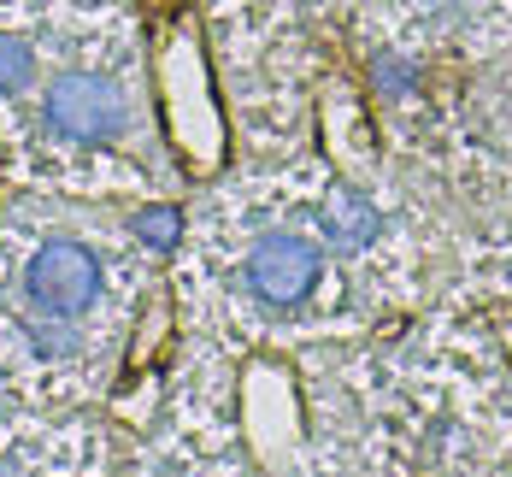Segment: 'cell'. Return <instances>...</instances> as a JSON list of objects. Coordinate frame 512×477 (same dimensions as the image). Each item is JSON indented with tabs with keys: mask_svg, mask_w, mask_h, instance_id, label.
I'll list each match as a JSON object with an SVG mask.
<instances>
[{
	"mask_svg": "<svg viewBox=\"0 0 512 477\" xmlns=\"http://www.w3.org/2000/svg\"><path fill=\"white\" fill-rule=\"evenodd\" d=\"M30 48L18 42V36H0V95H12V89H24L30 83Z\"/></svg>",
	"mask_w": 512,
	"mask_h": 477,
	"instance_id": "obj_7",
	"label": "cell"
},
{
	"mask_svg": "<svg viewBox=\"0 0 512 477\" xmlns=\"http://www.w3.org/2000/svg\"><path fill=\"white\" fill-rule=\"evenodd\" d=\"M318 218H324V230H330L336 248H365V242H377V207H371L365 195H354V189H336V195L318 207Z\"/></svg>",
	"mask_w": 512,
	"mask_h": 477,
	"instance_id": "obj_4",
	"label": "cell"
},
{
	"mask_svg": "<svg viewBox=\"0 0 512 477\" xmlns=\"http://www.w3.org/2000/svg\"><path fill=\"white\" fill-rule=\"evenodd\" d=\"M42 118H48L53 136L65 142H112L124 130V95L95 77V71H65L48 83V101H42Z\"/></svg>",
	"mask_w": 512,
	"mask_h": 477,
	"instance_id": "obj_1",
	"label": "cell"
},
{
	"mask_svg": "<svg viewBox=\"0 0 512 477\" xmlns=\"http://www.w3.org/2000/svg\"><path fill=\"white\" fill-rule=\"evenodd\" d=\"M371 83H377V95H389V101H401V95H412V83H418V71H412L407 59H395V53H377V65H371Z\"/></svg>",
	"mask_w": 512,
	"mask_h": 477,
	"instance_id": "obj_6",
	"label": "cell"
},
{
	"mask_svg": "<svg viewBox=\"0 0 512 477\" xmlns=\"http://www.w3.org/2000/svg\"><path fill=\"white\" fill-rule=\"evenodd\" d=\"M24 295L53 318H77L101 301V265L83 242H42L24 265Z\"/></svg>",
	"mask_w": 512,
	"mask_h": 477,
	"instance_id": "obj_2",
	"label": "cell"
},
{
	"mask_svg": "<svg viewBox=\"0 0 512 477\" xmlns=\"http://www.w3.org/2000/svg\"><path fill=\"white\" fill-rule=\"evenodd\" d=\"M130 230L148 242V248H177V236H183V218H177V207H142L136 218H130Z\"/></svg>",
	"mask_w": 512,
	"mask_h": 477,
	"instance_id": "obj_5",
	"label": "cell"
},
{
	"mask_svg": "<svg viewBox=\"0 0 512 477\" xmlns=\"http://www.w3.org/2000/svg\"><path fill=\"white\" fill-rule=\"evenodd\" d=\"M248 289L265 307H301L318 289V248L307 236H259L248 254Z\"/></svg>",
	"mask_w": 512,
	"mask_h": 477,
	"instance_id": "obj_3",
	"label": "cell"
}]
</instances>
